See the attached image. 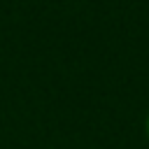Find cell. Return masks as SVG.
Returning <instances> with one entry per match:
<instances>
[{
    "instance_id": "6da1fadb",
    "label": "cell",
    "mask_w": 149,
    "mask_h": 149,
    "mask_svg": "<svg viewBox=\"0 0 149 149\" xmlns=\"http://www.w3.org/2000/svg\"><path fill=\"white\" fill-rule=\"evenodd\" d=\"M147 133H149V116H147Z\"/></svg>"
}]
</instances>
